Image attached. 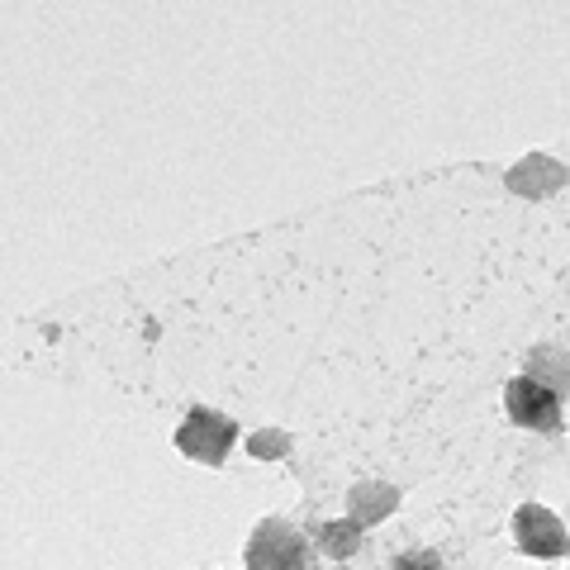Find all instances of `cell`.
<instances>
[{"label": "cell", "instance_id": "obj_1", "mask_svg": "<svg viewBox=\"0 0 570 570\" xmlns=\"http://www.w3.org/2000/svg\"><path fill=\"white\" fill-rule=\"evenodd\" d=\"M247 570H318L314 542L291 519H262L243 547Z\"/></svg>", "mask_w": 570, "mask_h": 570}, {"label": "cell", "instance_id": "obj_2", "mask_svg": "<svg viewBox=\"0 0 570 570\" xmlns=\"http://www.w3.org/2000/svg\"><path fill=\"white\" fill-rule=\"evenodd\" d=\"M234 438H238V423L219 414V409H205V404H195L190 414L181 419V428H176V452L190 456V461H200V466H224V456L228 448H234Z\"/></svg>", "mask_w": 570, "mask_h": 570}, {"label": "cell", "instance_id": "obj_3", "mask_svg": "<svg viewBox=\"0 0 570 570\" xmlns=\"http://www.w3.org/2000/svg\"><path fill=\"white\" fill-rule=\"evenodd\" d=\"M504 409L519 428H532V433H557L561 428V395L557 390L538 385L532 376H513L504 390Z\"/></svg>", "mask_w": 570, "mask_h": 570}, {"label": "cell", "instance_id": "obj_4", "mask_svg": "<svg viewBox=\"0 0 570 570\" xmlns=\"http://www.w3.org/2000/svg\"><path fill=\"white\" fill-rule=\"evenodd\" d=\"M513 538H519V551H528V557H538V561H561L570 551L566 523L542 504H523L513 513Z\"/></svg>", "mask_w": 570, "mask_h": 570}, {"label": "cell", "instance_id": "obj_5", "mask_svg": "<svg viewBox=\"0 0 570 570\" xmlns=\"http://www.w3.org/2000/svg\"><path fill=\"white\" fill-rule=\"evenodd\" d=\"M566 181H570V167L557 163L551 153H528L523 163H513L504 171V186L513 195H523V200H547V195H557Z\"/></svg>", "mask_w": 570, "mask_h": 570}, {"label": "cell", "instance_id": "obj_6", "mask_svg": "<svg viewBox=\"0 0 570 570\" xmlns=\"http://www.w3.org/2000/svg\"><path fill=\"white\" fill-rule=\"evenodd\" d=\"M395 509H400V485H390V480H356L347 490V519L356 528H376Z\"/></svg>", "mask_w": 570, "mask_h": 570}, {"label": "cell", "instance_id": "obj_7", "mask_svg": "<svg viewBox=\"0 0 570 570\" xmlns=\"http://www.w3.org/2000/svg\"><path fill=\"white\" fill-rule=\"evenodd\" d=\"M523 376H532L538 385H547V390H570V356L561 352V347H551V343H538L528 352V371Z\"/></svg>", "mask_w": 570, "mask_h": 570}, {"label": "cell", "instance_id": "obj_8", "mask_svg": "<svg viewBox=\"0 0 570 570\" xmlns=\"http://www.w3.org/2000/svg\"><path fill=\"white\" fill-rule=\"evenodd\" d=\"M362 532L366 528H356L352 519H328L324 528H318V551L333 557V561H347V557L362 551Z\"/></svg>", "mask_w": 570, "mask_h": 570}, {"label": "cell", "instance_id": "obj_9", "mask_svg": "<svg viewBox=\"0 0 570 570\" xmlns=\"http://www.w3.org/2000/svg\"><path fill=\"white\" fill-rule=\"evenodd\" d=\"M291 452H295V438L285 428H262V433L247 438V456H257V461H285Z\"/></svg>", "mask_w": 570, "mask_h": 570}, {"label": "cell", "instance_id": "obj_10", "mask_svg": "<svg viewBox=\"0 0 570 570\" xmlns=\"http://www.w3.org/2000/svg\"><path fill=\"white\" fill-rule=\"evenodd\" d=\"M390 570H442L438 551H404V557L390 561Z\"/></svg>", "mask_w": 570, "mask_h": 570}]
</instances>
